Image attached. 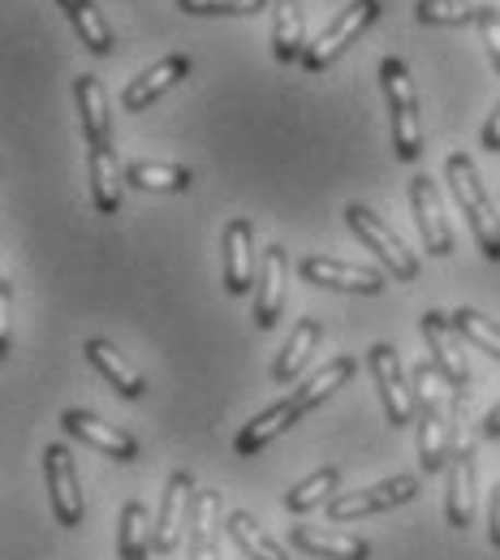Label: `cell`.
<instances>
[{
  "mask_svg": "<svg viewBox=\"0 0 500 560\" xmlns=\"http://www.w3.org/2000/svg\"><path fill=\"white\" fill-rule=\"evenodd\" d=\"M444 173H449L453 199H457V208L466 215V224H470L479 250H484L492 264H500V215H497V208H492V199H488V190H484V177H479L475 160H470L466 151H453V155L444 160Z\"/></svg>",
  "mask_w": 500,
  "mask_h": 560,
  "instance_id": "cell-1",
  "label": "cell"
},
{
  "mask_svg": "<svg viewBox=\"0 0 500 560\" xmlns=\"http://www.w3.org/2000/svg\"><path fill=\"white\" fill-rule=\"evenodd\" d=\"M380 86L388 100V117H393V155L402 164H415L423 155V121H419V95L402 57H384L380 61Z\"/></svg>",
  "mask_w": 500,
  "mask_h": 560,
  "instance_id": "cell-2",
  "label": "cell"
},
{
  "mask_svg": "<svg viewBox=\"0 0 500 560\" xmlns=\"http://www.w3.org/2000/svg\"><path fill=\"white\" fill-rule=\"evenodd\" d=\"M375 18H380V0H354V4H346V9L315 35V44H311L306 57H302V70L324 73L328 66H337Z\"/></svg>",
  "mask_w": 500,
  "mask_h": 560,
  "instance_id": "cell-3",
  "label": "cell"
},
{
  "mask_svg": "<svg viewBox=\"0 0 500 560\" xmlns=\"http://www.w3.org/2000/svg\"><path fill=\"white\" fill-rule=\"evenodd\" d=\"M346 224H350V233H354L367 250H375V259L393 272V280H419V259H415V250H406V242H402L397 233H388L375 211L362 208V203H350V208H346Z\"/></svg>",
  "mask_w": 500,
  "mask_h": 560,
  "instance_id": "cell-4",
  "label": "cell"
},
{
  "mask_svg": "<svg viewBox=\"0 0 500 560\" xmlns=\"http://www.w3.org/2000/svg\"><path fill=\"white\" fill-rule=\"evenodd\" d=\"M462 406H466V393H462V388H453V393H449V401L419 410V415H423V419H419V466H423L428 475L444 470V466L453 462V440H457Z\"/></svg>",
  "mask_w": 500,
  "mask_h": 560,
  "instance_id": "cell-5",
  "label": "cell"
},
{
  "mask_svg": "<svg viewBox=\"0 0 500 560\" xmlns=\"http://www.w3.org/2000/svg\"><path fill=\"white\" fill-rule=\"evenodd\" d=\"M190 509H195V475L190 470H173L164 500H160V513H155V535H151V552L155 557L177 552L182 535H190Z\"/></svg>",
  "mask_w": 500,
  "mask_h": 560,
  "instance_id": "cell-6",
  "label": "cell"
},
{
  "mask_svg": "<svg viewBox=\"0 0 500 560\" xmlns=\"http://www.w3.org/2000/svg\"><path fill=\"white\" fill-rule=\"evenodd\" d=\"M220 272H224V289L233 298L251 293L259 268H255V224L246 215H233L224 224V237H220Z\"/></svg>",
  "mask_w": 500,
  "mask_h": 560,
  "instance_id": "cell-7",
  "label": "cell"
},
{
  "mask_svg": "<svg viewBox=\"0 0 500 560\" xmlns=\"http://www.w3.org/2000/svg\"><path fill=\"white\" fill-rule=\"evenodd\" d=\"M367 362H371V375L380 384V397H384V415L393 427H410L415 422V397L406 388V375H402V358L388 341H375L367 350Z\"/></svg>",
  "mask_w": 500,
  "mask_h": 560,
  "instance_id": "cell-8",
  "label": "cell"
},
{
  "mask_svg": "<svg viewBox=\"0 0 500 560\" xmlns=\"http://www.w3.org/2000/svg\"><path fill=\"white\" fill-rule=\"evenodd\" d=\"M419 328H423V337H428L431 362L440 366V375L449 380V388H462V393H466V384H470V366H466V353H462V341H466V337L453 328V319H449L444 311H423Z\"/></svg>",
  "mask_w": 500,
  "mask_h": 560,
  "instance_id": "cell-9",
  "label": "cell"
},
{
  "mask_svg": "<svg viewBox=\"0 0 500 560\" xmlns=\"http://www.w3.org/2000/svg\"><path fill=\"white\" fill-rule=\"evenodd\" d=\"M419 495V479L415 475H397V479H384L367 491H346L337 500H328V517L333 522H354V517H367V513H384V509H397L406 500Z\"/></svg>",
  "mask_w": 500,
  "mask_h": 560,
  "instance_id": "cell-10",
  "label": "cell"
},
{
  "mask_svg": "<svg viewBox=\"0 0 500 560\" xmlns=\"http://www.w3.org/2000/svg\"><path fill=\"white\" fill-rule=\"evenodd\" d=\"M44 479H48V500H53V517L57 526H82V488L73 475V457L66 444H48L44 453Z\"/></svg>",
  "mask_w": 500,
  "mask_h": 560,
  "instance_id": "cell-11",
  "label": "cell"
},
{
  "mask_svg": "<svg viewBox=\"0 0 500 560\" xmlns=\"http://www.w3.org/2000/svg\"><path fill=\"white\" fill-rule=\"evenodd\" d=\"M298 272H302V280H311V284L341 289V293H367V298H375V293L384 289V272L358 268V264H341V259H333V255H306V259L298 264Z\"/></svg>",
  "mask_w": 500,
  "mask_h": 560,
  "instance_id": "cell-12",
  "label": "cell"
},
{
  "mask_svg": "<svg viewBox=\"0 0 500 560\" xmlns=\"http://www.w3.org/2000/svg\"><path fill=\"white\" fill-rule=\"evenodd\" d=\"M475 483H479V462H475V444L466 440L449 462V491H444V517L453 530H466L475 522Z\"/></svg>",
  "mask_w": 500,
  "mask_h": 560,
  "instance_id": "cell-13",
  "label": "cell"
},
{
  "mask_svg": "<svg viewBox=\"0 0 500 560\" xmlns=\"http://www.w3.org/2000/svg\"><path fill=\"white\" fill-rule=\"evenodd\" d=\"M61 427L70 431L73 440H82V444L100 448V453H104V457H113V462H135V457H139V440H135L130 431H121V427H113V422L95 419L91 410H66Z\"/></svg>",
  "mask_w": 500,
  "mask_h": 560,
  "instance_id": "cell-14",
  "label": "cell"
},
{
  "mask_svg": "<svg viewBox=\"0 0 500 560\" xmlns=\"http://www.w3.org/2000/svg\"><path fill=\"white\" fill-rule=\"evenodd\" d=\"M286 289H289V259L286 246H268L259 259V280H255V324L268 332L281 311H286Z\"/></svg>",
  "mask_w": 500,
  "mask_h": 560,
  "instance_id": "cell-15",
  "label": "cell"
},
{
  "mask_svg": "<svg viewBox=\"0 0 500 560\" xmlns=\"http://www.w3.org/2000/svg\"><path fill=\"white\" fill-rule=\"evenodd\" d=\"M190 66H195V61H190L186 52H168V57H160L151 70H143L130 86H126L121 108H126V113H143V108H151L164 91H173V86L190 73Z\"/></svg>",
  "mask_w": 500,
  "mask_h": 560,
  "instance_id": "cell-16",
  "label": "cell"
},
{
  "mask_svg": "<svg viewBox=\"0 0 500 560\" xmlns=\"http://www.w3.org/2000/svg\"><path fill=\"white\" fill-rule=\"evenodd\" d=\"M410 203H415V215H419V233H423V246L435 259H449L453 255V229L444 220V208H440V190L431 177H415L410 182Z\"/></svg>",
  "mask_w": 500,
  "mask_h": 560,
  "instance_id": "cell-17",
  "label": "cell"
},
{
  "mask_svg": "<svg viewBox=\"0 0 500 560\" xmlns=\"http://www.w3.org/2000/svg\"><path fill=\"white\" fill-rule=\"evenodd\" d=\"M220 522H229L220 491H195L190 535H186V552H190V560H220Z\"/></svg>",
  "mask_w": 500,
  "mask_h": 560,
  "instance_id": "cell-18",
  "label": "cell"
},
{
  "mask_svg": "<svg viewBox=\"0 0 500 560\" xmlns=\"http://www.w3.org/2000/svg\"><path fill=\"white\" fill-rule=\"evenodd\" d=\"M289 544L306 557H328V560H371V544L358 535H341V530H324V526H289Z\"/></svg>",
  "mask_w": 500,
  "mask_h": 560,
  "instance_id": "cell-19",
  "label": "cell"
},
{
  "mask_svg": "<svg viewBox=\"0 0 500 560\" xmlns=\"http://www.w3.org/2000/svg\"><path fill=\"white\" fill-rule=\"evenodd\" d=\"M78 95V113H82V139L86 147H113V113H108V95L104 82L95 73H82L73 82Z\"/></svg>",
  "mask_w": 500,
  "mask_h": 560,
  "instance_id": "cell-20",
  "label": "cell"
},
{
  "mask_svg": "<svg viewBox=\"0 0 500 560\" xmlns=\"http://www.w3.org/2000/svg\"><path fill=\"white\" fill-rule=\"evenodd\" d=\"M82 353H86V362H91V366H95V371H100V375H104V380H108L126 401H139V397L147 393V380L130 366V362H126V353L117 350L113 341L91 337V341L82 346Z\"/></svg>",
  "mask_w": 500,
  "mask_h": 560,
  "instance_id": "cell-21",
  "label": "cell"
},
{
  "mask_svg": "<svg viewBox=\"0 0 500 560\" xmlns=\"http://www.w3.org/2000/svg\"><path fill=\"white\" fill-rule=\"evenodd\" d=\"M298 419H302V415L293 410V401H277V406H268L264 415H255V419L237 431V440H233L237 457H255V453H264V448H268L277 435H286Z\"/></svg>",
  "mask_w": 500,
  "mask_h": 560,
  "instance_id": "cell-22",
  "label": "cell"
},
{
  "mask_svg": "<svg viewBox=\"0 0 500 560\" xmlns=\"http://www.w3.org/2000/svg\"><path fill=\"white\" fill-rule=\"evenodd\" d=\"M86 173H91V203L100 215H117L121 211V173H117V155L113 147H91L86 151Z\"/></svg>",
  "mask_w": 500,
  "mask_h": 560,
  "instance_id": "cell-23",
  "label": "cell"
},
{
  "mask_svg": "<svg viewBox=\"0 0 500 560\" xmlns=\"http://www.w3.org/2000/svg\"><path fill=\"white\" fill-rule=\"evenodd\" d=\"M324 341V324L319 319H298V328L289 332L286 350L277 353V362H272V380L277 384H289V380H298V371L311 362V353H315V346Z\"/></svg>",
  "mask_w": 500,
  "mask_h": 560,
  "instance_id": "cell-24",
  "label": "cell"
},
{
  "mask_svg": "<svg viewBox=\"0 0 500 560\" xmlns=\"http://www.w3.org/2000/svg\"><path fill=\"white\" fill-rule=\"evenodd\" d=\"M151 513L143 500H126L121 517H117V560H147L151 557Z\"/></svg>",
  "mask_w": 500,
  "mask_h": 560,
  "instance_id": "cell-25",
  "label": "cell"
},
{
  "mask_svg": "<svg viewBox=\"0 0 500 560\" xmlns=\"http://www.w3.org/2000/svg\"><path fill=\"white\" fill-rule=\"evenodd\" d=\"M354 371H358L354 358H333V362H324V366H319V371H315V375H311V380L289 397V401H293V410H298V415L315 410V406H319V401H328V397H333V393H337Z\"/></svg>",
  "mask_w": 500,
  "mask_h": 560,
  "instance_id": "cell-26",
  "label": "cell"
},
{
  "mask_svg": "<svg viewBox=\"0 0 500 560\" xmlns=\"http://www.w3.org/2000/svg\"><path fill=\"white\" fill-rule=\"evenodd\" d=\"M224 530H229V539H233L251 560H289L286 548H281V544L255 522V513H246V509H233L229 522H224Z\"/></svg>",
  "mask_w": 500,
  "mask_h": 560,
  "instance_id": "cell-27",
  "label": "cell"
},
{
  "mask_svg": "<svg viewBox=\"0 0 500 560\" xmlns=\"http://www.w3.org/2000/svg\"><path fill=\"white\" fill-rule=\"evenodd\" d=\"M126 182L135 190H147V195H186L195 173L182 168V164H151V160H139L126 168Z\"/></svg>",
  "mask_w": 500,
  "mask_h": 560,
  "instance_id": "cell-28",
  "label": "cell"
},
{
  "mask_svg": "<svg viewBox=\"0 0 500 560\" xmlns=\"http://www.w3.org/2000/svg\"><path fill=\"white\" fill-rule=\"evenodd\" d=\"M337 483H341V470L337 466H319L315 475H306L302 483H293L281 495V504H286V513H311V509L337 500Z\"/></svg>",
  "mask_w": 500,
  "mask_h": 560,
  "instance_id": "cell-29",
  "label": "cell"
},
{
  "mask_svg": "<svg viewBox=\"0 0 500 560\" xmlns=\"http://www.w3.org/2000/svg\"><path fill=\"white\" fill-rule=\"evenodd\" d=\"M61 9H66V18L73 22V31L82 35V44L95 52V57H108L113 52V31H108V22L100 18V9H95V0H57Z\"/></svg>",
  "mask_w": 500,
  "mask_h": 560,
  "instance_id": "cell-30",
  "label": "cell"
},
{
  "mask_svg": "<svg viewBox=\"0 0 500 560\" xmlns=\"http://www.w3.org/2000/svg\"><path fill=\"white\" fill-rule=\"evenodd\" d=\"M453 328L475 346V350H484V353H492V358H500V324H492L488 315H479L475 306H457L453 315Z\"/></svg>",
  "mask_w": 500,
  "mask_h": 560,
  "instance_id": "cell-31",
  "label": "cell"
},
{
  "mask_svg": "<svg viewBox=\"0 0 500 560\" xmlns=\"http://www.w3.org/2000/svg\"><path fill=\"white\" fill-rule=\"evenodd\" d=\"M415 13H419L423 26H466V22H479V4H470V0H419Z\"/></svg>",
  "mask_w": 500,
  "mask_h": 560,
  "instance_id": "cell-32",
  "label": "cell"
},
{
  "mask_svg": "<svg viewBox=\"0 0 500 560\" xmlns=\"http://www.w3.org/2000/svg\"><path fill=\"white\" fill-rule=\"evenodd\" d=\"M177 9L195 13V18H251V13H264L268 0H177Z\"/></svg>",
  "mask_w": 500,
  "mask_h": 560,
  "instance_id": "cell-33",
  "label": "cell"
},
{
  "mask_svg": "<svg viewBox=\"0 0 500 560\" xmlns=\"http://www.w3.org/2000/svg\"><path fill=\"white\" fill-rule=\"evenodd\" d=\"M479 31H484V44H488V57L500 73V9L492 4H479Z\"/></svg>",
  "mask_w": 500,
  "mask_h": 560,
  "instance_id": "cell-34",
  "label": "cell"
},
{
  "mask_svg": "<svg viewBox=\"0 0 500 560\" xmlns=\"http://www.w3.org/2000/svg\"><path fill=\"white\" fill-rule=\"evenodd\" d=\"M488 539H492V548H500V483L492 491V509H488Z\"/></svg>",
  "mask_w": 500,
  "mask_h": 560,
  "instance_id": "cell-35",
  "label": "cell"
},
{
  "mask_svg": "<svg viewBox=\"0 0 500 560\" xmlns=\"http://www.w3.org/2000/svg\"><path fill=\"white\" fill-rule=\"evenodd\" d=\"M484 147H488L492 155L500 151V104H497V113L488 117V126H484Z\"/></svg>",
  "mask_w": 500,
  "mask_h": 560,
  "instance_id": "cell-36",
  "label": "cell"
},
{
  "mask_svg": "<svg viewBox=\"0 0 500 560\" xmlns=\"http://www.w3.org/2000/svg\"><path fill=\"white\" fill-rule=\"evenodd\" d=\"M484 435H488V440H500V397H497V406L488 410V419H484Z\"/></svg>",
  "mask_w": 500,
  "mask_h": 560,
  "instance_id": "cell-37",
  "label": "cell"
}]
</instances>
